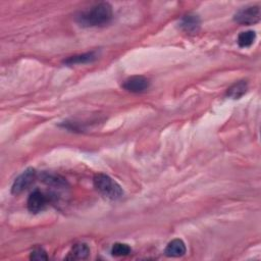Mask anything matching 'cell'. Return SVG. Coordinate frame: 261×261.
I'll return each mask as SVG.
<instances>
[{
	"mask_svg": "<svg viewBox=\"0 0 261 261\" xmlns=\"http://www.w3.org/2000/svg\"><path fill=\"white\" fill-rule=\"evenodd\" d=\"M90 254V249L87 244L85 243H79L76 244L72 250L69 251L68 255L66 256V259L68 260H81L86 259Z\"/></svg>",
	"mask_w": 261,
	"mask_h": 261,
	"instance_id": "obj_9",
	"label": "cell"
},
{
	"mask_svg": "<svg viewBox=\"0 0 261 261\" xmlns=\"http://www.w3.org/2000/svg\"><path fill=\"white\" fill-rule=\"evenodd\" d=\"M47 201H48L47 197L42 192L36 190V191L31 193V195L28 198V202H27L28 209L32 213L41 212L45 208Z\"/></svg>",
	"mask_w": 261,
	"mask_h": 261,
	"instance_id": "obj_7",
	"label": "cell"
},
{
	"mask_svg": "<svg viewBox=\"0 0 261 261\" xmlns=\"http://www.w3.org/2000/svg\"><path fill=\"white\" fill-rule=\"evenodd\" d=\"M201 21L197 14L188 13L184 15L180 21V27L182 30L188 34L197 33L200 29Z\"/></svg>",
	"mask_w": 261,
	"mask_h": 261,
	"instance_id": "obj_6",
	"label": "cell"
},
{
	"mask_svg": "<svg viewBox=\"0 0 261 261\" xmlns=\"http://www.w3.org/2000/svg\"><path fill=\"white\" fill-rule=\"evenodd\" d=\"M112 17L111 5L107 2H101L78 14L77 21L82 27H103L108 25Z\"/></svg>",
	"mask_w": 261,
	"mask_h": 261,
	"instance_id": "obj_1",
	"label": "cell"
},
{
	"mask_svg": "<svg viewBox=\"0 0 261 261\" xmlns=\"http://www.w3.org/2000/svg\"><path fill=\"white\" fill-rule=\"evenodd\" d=\"M149 87H150L149 80L142 76L131 77L127 79L123 84V88L131 93L145 92Z\"/></svg>",
	"mask_w": 261,
	"mask_h": 261,
	"instance_id": "obj_5",
	"label": "cell"
},
{
	"mask_svg": "<svg viewBox=\"0 0 261 261\" xmlns=\"http://www.w3.org/2000/svg\"><path fill=\"white\" fill-rule=\"evenodd\" d=\"M94 187L103 196L111 200H117L123 197L124 191L122 187L114 180L104 174H97L93 179Z\"/></svg>",
	"mask_w": 261,
	"mask_h": 261,
	"instance_id": "obj_2",
	"label": "cell"
},
{
	"mask_svg": "<svg viewBox=\"0 0 261 261\" xmlns=\"http://www.w3.org/2000/svg\"><path fill=\"white\" fill-rule=\"evenodd\" d=\"M256 39V34L254 31H246L242 32L238 37V44L242 48L250 47Z\"/></svg>",
	"mask_w": 261,
	"mask_h": 261,
	"instance_id": "obj_13",
	"label": "cell"
},
{
	"mask_svg": "<svg viewBox=\"0 0 261 261\" xmlns=\"http://www.w3.org/2000/svg\"><path fill=\"white\" fill-rule=\"evenodd\" d=\"M35 179H36V171L34 169L26 170L13 182V185L11 187V193L14 195H18L23 191H26V190L33 184Z\"/></svg>",
	"mask_w": 261,
	"mask_h": 261,
	"instance_id": "obj_4",
	"label": "cell"
},
{
	"mask_svg": "<svg viewBox=\"0 0 261 261\" xmlns=\"http://www.w3.org/2000/svg\"><path fill=\"white\" fill-rule=\"evenodd\" d=\"M248 89V85L245 81H240L238 83H235L232 87L228 89L227 95L232 99H240L243 95L246 94Z\"/></svg>",
	"mask_w": 261,
	"mask_h": 261,
	"instance_id": "obj_11",
	"label": "cell"
},
{
	"mask_svg": "<svg viewBox=\"0 0 261 261\" xmlns=\"http://www.w3.org/2000/svg\"><path fill=\"white\" fill-rule=\"evenodd\" d=\"M97 58V54L96 52H88V53H84V54H79V55H75V56H70L67 59L63 60L64 64L67 65H73V64H83V63H89L94 61L95 59Z\"/></svg>",
	"mask_w": 261,
	"mask_h": 261,
	"instance_id": "obj_10",
	"label": "cell"
},
{
	"mask_svg": "<svg viewBox=\"0 0 261 261\" xmlns=\"http://www.w3.org/2000/svg\"><path fill=\"white\" fill-rule=\"evenodd\" d=\"M260 7L258 5H253L240 9L235 14L234 19L240 25H254L260 20Z\"/></svg>",
	"mask_w": 261,
	"mask_h": 261,
	"instance_id": "obj_3",
	"label": "cell"
},
{
	"mask_svg": "<svg viewBox=\"0 0 261 261\" xmlns=\"http://www.w3.org/2000/svg\"><path fill=\"white\" fill-rule=\"evenodd\" d=\"M164 254L169 257H182L186 254V245L182 240L175 239L168 244Z\"/></svg>",
	"mask_w": 261,
	"mask_h": 261,
	"instance_id": "obj_8",
	"label": "cell"
},
{
	"mask_svg": "<svg viewBox=\"0 0 261 261\" xmlns=\"http://www.w3.org/2000/svg\"><path fill=\"white\" fill-rule=\"evenodd\" d=\"M30 259H32V260H47V259H48V256H47L46 252L43 249L37 248L34 251H32V253L30 255Z\"/></svg>",
	"mask_w": 261,
	"mask_h": 261,
	"instance_id": "obj_15",
	"label": "cell"
},
{
	"mask_svg": "<svg viewBox=\"0 0 261 261\" xmlns=\"http://www.w3.org/2000/svg\"><path fill=\"white\" fill-rule=\"evenodd\" d=\"M132 249L128 244L124 243H115L111 248V254L116 257H122L127 256L131 253Z\"/></svg>",
	"mask_w": 261,
	"mask_h": 261,
	"instance_id": "obj_14",
	"label": "cell"
},
{
	"mask_svg": "<svg viewBox=\"0 0 261 261\" xmlns=\"http://www.w3.org/2000/svg\"><path fill=\"white\" fill-rule=\"evenodd\" d=\"M41 180L43 183L49 186H54V187H64L66 185V182L63 178L60 176H56L53 174H48V173H43L41 176Z\"/></svg>",
	"mask_w": 261,
	"mask_h": 261,
	"instance_id": "obj_12",
	"label": "cell"
}]
</instances>
